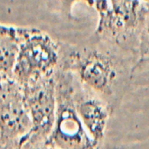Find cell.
<instances>
[{
  "mask_svg": "<svg viewBox=\"0 0 149 149\" xmlns=\"http://www.w3.org/2000/svg\"><path fill=\"white\" fill-rule=\"evenodd\" d=\"M60 68L72 72L84 89L102 99L113 112L137 68V60L115 42L95 32L85 44L66 51Z\"/></svg>",
  "mask_w": 149,
  "mask_h": 149,
  "instance_id": "1",
  "label": "cell"
},
{
  "mask_svg": "<svg viewBox=\"0 0 149 149\" xmlns=\"http://www.w3.org/2000/svg\"><path fill=\"white\" fill-rule=\"evenodd\" d=\"M57 108L52 131L45 148L58 149H98L84 126L75 105L74 75L59 68L56 72Z\"/></svg>",
  "mask_w": 149,
  "mask_h": 149,
  "instance_id": "2",
  "label": "cell"
},
{
  "mask_svg": "<svg viewBox=\"0 0 149 149\" xmlns=\"http://www.w3.org/2000/svg\"><path fill=\"white\" fill-rule=\"evenodd\" d=\"M59 45L46 32L24 28L12 78L22 88L55 75L60 64Z\"/></svg>",
  "mask_w": 149,
  "mask_h": 149,
  "instance_id": "3",
  "label": "cell"
},
{
  "mask_svg": "<svg viewBox=\"0 0 149 149\" xmlns=\"http://www.w3.org/2000/svg\"><path fill=\"white\" fill-rule=\"evenodd\" d=\"M57 72V71H56ZM56 73L22 88L32 128L22 149H43L55 122L57 108Z\"/></svg>",
  "mask_w": 149,
  "mask_h": 149,
  "instance_id": "4",
  "label": "cell"
},
{
  "mask_svg": "<svg viewBox=\"0 0 149 149\" xmlns=\"http://www.w3.org/2000/svg\"><path fill=\"white\" fill-rule=\"evenodd\" d=\"M32 128L22 87L13 78L0 81V149H22Z\"/></svg>",
  "mask_w": 149,
  "mask_h": 149,
  "instance_id": "5",
  "label": "cell"
},
{
  "mask_svg": "<svg viewBox=\"0 0 149 149\" xmlns=\"http://www.w3.org/2000/svg\"><path fill=\"white\" fill-rule=\"evenodd\" d=\"M75 105L87 133L100 145L104 139L109 115L113 112L102 99L84 88L81 94L75 89Z\"/></svg>",
  "mask_w": 149,
  "mask_h": 149,
  "instance_id": "6",
  "label": "cell"
},
{
  "mask_svg": "<svg viewBox=\"0 0 149 149\" xmlns=\"http://www.w3.org/2000/svg\"><path fill=\"white\" fill-rule=\"evenodd\" d=\"M24 28L5 25L0 32V81L12 78V71Z\"/></svg>",
  "mask_w": 149,
  "mask_h": 149,
  "instance_id": "7",
  "label": "cell"
},
{
  "mask_svg": "<svg viewBox=\"0 0 149 149\" xmlns=\"http://www.w3.org/2000/svg\"><path fill=\"white\" fill-rule=\"evenodd\" d=\"M149 62V4L142 19L139 32V46H138V61L137 68L141 64Z\"/></svg>",
  "mask_w": 149,
  "mask_h": 149,
  "instance_id": "8",
  "label": "cell"
},
{
  "mask_svg": "<svg viewBox=\"0 0 149 149\" xmlns=\"http://www.w3.org/2000/svg\"><path fill=\"white\" fill-rule=\"evenodd\" d=\"M58 5L61 13L70 20H75L76 17L73 15V8L76 4H84L92 8H95V0H55Z\"/></svg>",
  "mask_w": 149,
  "mask_h": 149,
  "instance_id": "9",
  "label": "cell"
},
{
  "mask_svg": "<svg viewBox=\"0 0 149 149\" xmlns=\"http://www.w3.org/2000/svg\"><path fill=\"white\" fill-rule=\"evenodd\" d=\"M141 0H109L111 8L114 11H126L137 4Z\"/></svg>",
  "mask_w": 149,
  "mask_h": 149,
  "instance_id": "10",
  "label": "cell"
},
{
  "mask_svg": "<svg viewBox=\"0 0 149 149\" xmlns=\"http://www.w3.org/2000/svg\"><path fill=\"white\" fill-rule=\"evenodd\" d=\"M110 6L109 0H95V8L98 11V14L107 10Z\"/></svg>",
  "mask_w": 149,
  "mask_h": 149,
  "instance_id": "11",
  "label": "cell"
},
{
  "mask_svg": "<svg viewBox=\"0 0 149 149\" xmlns=\"http://www.w3.org/2000/svg\"><path fill=\"white\" fill-rule=\"evenodd\" d=\"M5 26V25H3V24H0V32L3 29V27Z\"/></svg>",
  "mask_w": 149,
  "mask_h": 149,
  "instance_id": "12",
  "label": "cell"
},
{
  "mask_svg": "<svg viewBox=\"0 0 149 149\" xmlns=\"http://www.w3.org/2000/svg\"><path fill=\"white\" fill-rule=\"evenodd\" d=\"M43 149H58V148H45Z\"/></svg>",
  "mask_w": 149,
  "mask_h": 149,
  "instance_id": "13",
  "label": "cell"
},
{
  "mask_svg": "<svg viewBox=\"0 0 149 149\" xmlns=\"http://www.w3.org/2000/svg\"><path fill=\"white\" fill-rule=\"evenodd\" d=\"M143 2H145V3H147V4H149V0H142Z\"/></svg>",
  "mask_w": 149,
  "mask_h": 149,
  "instance_id": "14",
  "label": "cell"
}]
</instances>
